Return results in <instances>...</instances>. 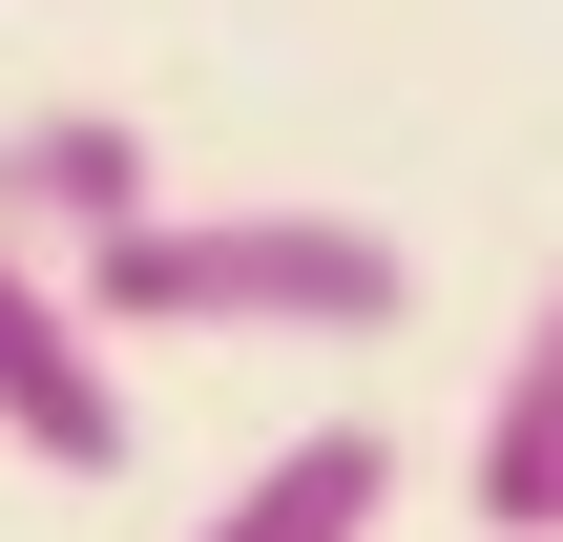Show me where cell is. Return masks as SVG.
I'll return each mask as SVG.
<instances>
[{"mask_svg":"<svg viewBox=\"0 0 563 542\" xmlns=\"http://www.w3.org/2000/svg\"><path fill=\"white\" fill-rule=\"evenodd\" d=\"M104 334H397L418 251L355 209H146L125 251H84Z\"/></svg>","mask_w":563,"mask_h":542,"instance_id":"1","label":"cell"},{"mask_svg":"<svg viewBox=\"0 0 563 542\" xmlns=\"http://www.w3.org/2000/svg\"><path fill=\"white\" fill-rule=\"evenodd\" d=\"M0 439H21L42 480H125V355H104L84 272L21 251V230H0Z\"/></svg>","mask_w":563,"mask_h":542,"instance_id":"2","label":"cell"},{"mask_svg":"<svg viewBox=\"0 0 563 542\" xmlns=\"http://www.w3.org/2000/svg\"><path fill=\"white\" fill-rule=\"evenodd\" d=\"M146 209H167V167H146L125 104H21V125H0V230H21V251L84 272V251H125Z\"/></svg>","mask_w":563,"mask_h":542,"instance_id":"3","label":"cell"},{"mask_svg":"<svg viewBox=\"0 0 563 542\" xmlns=\"http://www.w3.org/2000/svg\"><path fill=\"white\" fill-rule=\"evenodd\" d=\"M376 501H397V439H376V418H313V439H272L188 542H376Z\"/></svg>","mask_w":563,"mask_h":542,"instance_id":"4","label":"cell"},{"mask_svg":"<svg viewBox=\"0 0 563 542\" xmlns=\"http://www.w3.org/2000/svg\"><path fill=\"white\" fill-rule=\"evenodd\" d=\"M481 542H563V272L501 355V397H481Z\"/></svg>","mask_w":563,"mask_h":542,"instance_id":"5","label":"cell"}]
</instances>
